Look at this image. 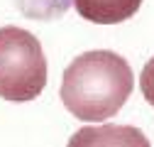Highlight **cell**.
Listing matches in <instances>:
<instances>
[{
	"instance_id": "1",
	"label": "cell",
	"mask_w": 154,
	"mask_h": 147,
	"mask_svg": "<svg viewBox=\"0 0 154 147\" xmlns=\"http://www.w3.org/2000/svg\"><path fill=\"white\" fill-rule=\"evenodd\" d=\"M134 86L125 57L108 49H93L76 57L61 81V101L71 115L86 123L112 118L127 103Z\"/></svg>"
},
{
	"instance_id": "2",
	"label": "cell",
	"mask_w": 154,
	"mask_h": 147,
	"mask_svg": "<svg viewBox=\"0 0 154 147\" xmlns=\"http://www.w3.org/2000/svg\"><path fill=\"white\" fill-rule=\"evenodd\" d=\"M47 86V57L39 39L22 27H0V98L25 103Z\"/></svg>"
},
{
	"instance_id": "3",
	"label": "cell",
	"mask_w": 154,
	"mask_h": 147,
	"mask_svg": "<svg viewBox=\"0 0 154 147\" xmlns=\"http://www.w3.org/2000/svg\"><path fill=\"white\" fill-rule=\"evenodd\" d=\"M66 147H152L134 125H88L73 133Z\"/></svg>"
},
{
	"instance_id": "4",
	"label": "cell",
	"mask_w": 154,
	"mask_h": 147,
	"mask_svg": "<svg viewBox=\"0 0 154 147\" xmlns=\"http://www.w3.org/2000/svg\"><path fill=\"white\" fill-rule=\"evenodd\" d=\"M76 12L95 25H118L137 15L142 0H73Z\"/></svg>"
},
{
	"instance_id": "5",
	"label": "cell",
	"mask_w": 154,
	"mask_h": 147,
	"mask_svg": "<svg viewBox=\"0 0 154 147\" xmlns=\"http://www.w3.org/2000/svg\"><path fill=\"white\" fill-rule=\"evenodd\" d=\"M20 5L29 17H56L64 15L69 0H20Z\"/></svg>"
},
{
	"instance_id": "6",
	"label": "cell",
	"mask_w": 154,
	"mask_h": 147,
	"mask_svg": "<svg viewBox=\"0 0 154 147\" xmlns=\"http://www.w3.org/2000/svg\"><path fill=\"white\" fill-rule=\"evenodd\" d=\"M140 88H142V96L147 98V103L154 105V57H152V59L144 64V69H142Z\"/></svg>"
}]
</instances>
